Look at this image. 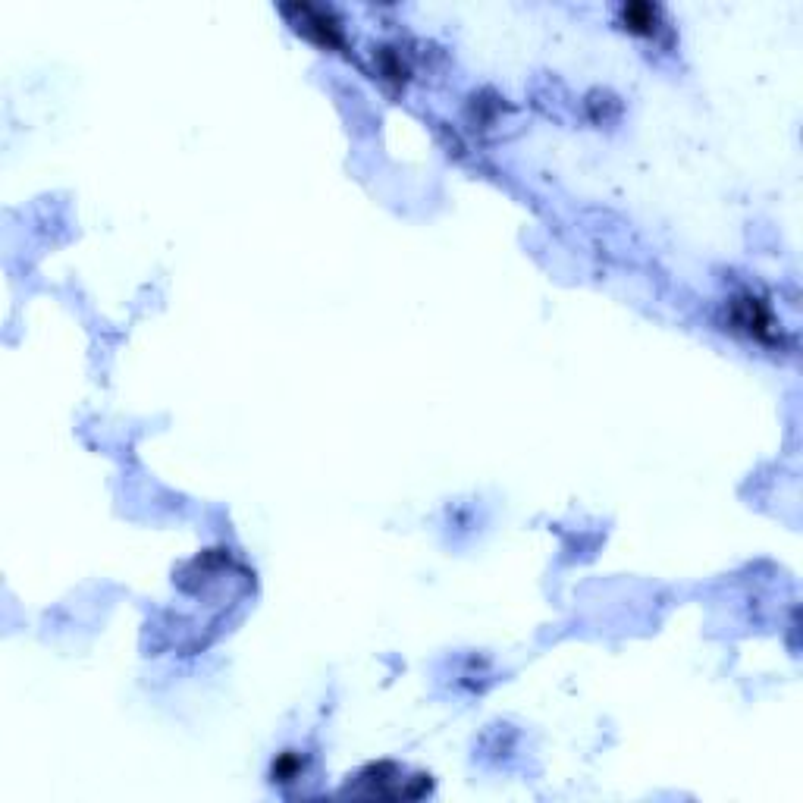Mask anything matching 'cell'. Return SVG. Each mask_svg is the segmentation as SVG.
I'll return each mask as SVG.
<instances>
[{
    "label": "cell",
    "mask_w": 803,
    "mask_h": 803,
    "mask_svg": "<svg viewBox=\"0 0 803 803\" xmlns=\"http://www.w3.org/2000/svg\"><path fill=\"white\" fill-rule=\"evenodd\" d=\"M731 324L734 330H741L753 339H775V320L769 314V308L763 305V298L756 295H741L731 302Z\"/></svg>",
    "instance_id": "obj_1"
},
{
    "label": "cell",
    "mask_w": 803,
    "mask_h": 803,
    "mask_svg": "<svg viewBox=\"0 0 803 803\" xmlns=\"http://www.w3.org/2000/svg\"><path fill=\"white\" fill-rule=\"evenodd\" d=\"M286 13H298V32H305L308 38H314L317 44H327V48H336L342 44V32H339V22L333 19L330 10L324 7H308V4H295V7H286Z\"/></svg>",
    "instance_id": "obj_2"
},
{
    "label": "cell",
    "mask_w": 803,
    "mask_h": 803,
    "mask_svg": "<svg viewBox=\"0 0 803 803\" xmlns=\"http://www.w3.org/2000/svg\"><path fill=\"white\" fill-rule=\"evenodd\" d=\"M659 16L662 10L653 4H628L622 7V22L625 29L634 35H656L659 32Z\"/></svg>",
    "instance_id": "obj_3"
},
{
    "label": "cell",
    "mask_w": 803,
    "mask_h": 803,
    "mask_svg": "<svg viewBox=\"0 0 803 803\" xmlns=\"http://www.w3.org/2000/svg\"><path fill=\"white\" fill-rule=\"evenodd\" d=\"M298 772H302V763H298L295 753H283L277 763H273V778L277 782H295Z\"/></svg>",
    "instance_id": "obj_4"
}]
</instances>
